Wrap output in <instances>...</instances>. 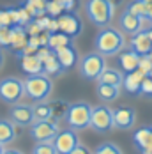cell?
<instances>
[{
	"instance_id": "obj_27",
	"label": "cell",
	"mask_w": 152,
	"mask_h": 154,
	"mask_svg": "<svg viewBox=\"0 0 152 154\" xmlns=\"http://www.w3.org/2000/svg\"><path fill=\"white\" fill-rule=\"evenodd\" d=\"M32 108H34V117H35V121L51 119V106H50V103L35 101V105H32Z\"/></svg>"
},
{
	"instance_id": "obj_10",
	"label": "cell",
	"mask_w": 152,
	"mask_h": 154,
	"mask_svg": "<svg viewBox=\"0 0 152 154\" xmlns=\"http://www.w3.org/2000/svg\"><path fill=\"white\" fill-rule=\"evenodd\" d=\"M57 20H59V30L67 34L69 37H76V35L81 34V21L73 11L62 13Z\"/></svg>"
},
{
	"instance_id": "obj_34",
	"label": "cell",
	"mask_w": 152,
	"mask_h": 154,
	"mask_svg": "<svg viewBox=\"0 0 152 154\" xmlns=\"http://www.w3.org/2000/svg\"><path fill=\"white\" fill-rule=\"evenodd\" d=\"M138 69H140V71H143L145 75H149V73H150V71H152V59H150V55H141V57H140Z\"/></svg>"
},
{
	"instance_id": "obj_40",
	"label": "cell",
	"mask_w": 152,
	"mask_h": 154,
	"mask_svg": "<svg viewBox=\"0 0 152 154\" xmlns=\"http://www.w3.org/2000/svg\"><path fill=\"white\" fill-rule=\"evenodd\" d=\"M145 18L149 20V23H152V4H149V11H147V16Z\"/></svg>"
},
{
	"instance_id": "obj_23",
	"label": "cell",
	"mask_w": 152,
	"mask_h": 154,
	"mask_svg": "<svg viewBox=\"0 0 152 154\" xmlns=\"http://www.w3.org/2000/svg\"><path fill=\"white\" fill-rule=\"evenodd\" d=\"M96 92L97 97L101 101H113L120 96V87H115V85H108V83H99L97 82V87H96Z\"/></svg>"
},
{
	"instance_id": "obj_19",
	"label": "cell",
	"mask_w": 152,
	"mask_h": 154,
	"mask_svg": "<svg viewBox=\"0 0 152 154\" xmlns=\"http://www.w3.org/2000/svg\"><path fill=\"white\" fill-rule=\"evenodd\" d=\"M147 76L143 71H131V73H127L126 76H124V87H126V91L129 94H140V87H141V82H143V78Z\"/></svg>"
},
{
	"instance_id": "obj_30",
	"label": "cell",
	"mask_w": 152,
	"mask_h": 154,
	"mask_svg": "<svg viewBox=\"0 0 152 154\" xmlns=\"http://www.w3.org/2000/svg\"><path fill=\"white\" fill-rule=\"evenodd\" d=\"M127 11L133 13V14H136V16L145 18V16H147V11H149V4L143 2V0H133V2L127 5Z\"/></svg>"
},
{
	"instance_id": "obj_29",
	"label": "cell",
	"mask_w": 152,
	"mask_h": 154,
	"mask_svg": "<svg viewBox=\"0 0 152 154\" xmlns=\"http://www.w3.org/2000/svg\"><path fill=\"white\" fill-rule=\"evenodd\" d=\"M62 13H65V7H64L62 0H48L46 2V14L59 18Z\"/></svg>"
},
{
	"instance_id": "obj_9",
	"label": "cell",
	"mask_w": 152,
	"mask_h": 154,
	"mask_svg": "<svg viewBox=\"0 0 152 154\" xmlns=\"http://www.w3.org/2000/svg\"><path fill=\"white\" fill-rule=\"evenodd\" d=\"M53 145L57 149L59 154H69L73 149H76L80 145V138H78V133L76 129H64V131H59V135L53 140Z\"/></svg>"
},
{
	"instance_id": "obj_20",
	"label": "cell",
	"mask_w": 152,
	"mask_h": 154,
	"mask_svg": "<svg viewBox=\"0 0 152 154\" xmlns=\"http://www.w3.org/2000/svg\"><path fill=\"white\" fill-rule=\"evenodd\" d=\"M99 83H108V85H115V87H122L124 83V75L119 69L113 67H105V71L101 73V76L97 78Z\"/></svg>"
},
{
	"instance_id": "obj_7",
	"label": "cell",
	"mask_w": 152,
	"mask_h": 154,
	"mask_svg": "<svg viewBox=\"0 0 152 154\" xmlns=\"http://www.w3.org/2000/svg\"><path fill=\"white\" fill-rule=\"evenodd\" d=\"M60 128H59V121L53 119H44V121H34L30 126V137L34 142H51L59 135Z\"/></svg>"
},
{
	"instance_id": "obj_4",
	"label": "cell",
	"mask_w": 152,
	"mask_h": 154,
	"mask_svg": "<svg viewBox=\"0 0 152 154\" xmlns=\"http://www.w3.org/2000/svg\"><path fill=\"white\" fill-rule=\"evenodd\" d=\"M106 67V60L105 55L99 51H92L87 53L81 60H80V75L85 80H94L97 82V78L101 76V73Z\"/></svg>"
},
{
	"instance_id": "obj_28",
	"label": "cell",
	"mask_w": 152,
	"mask_h": 154,
	"mask_svg": "<svg viewBox=\"0 0 152 154\" xmlns=\"http://www.w3.org/2000/svg\"><path fill=\"white\" fill-rule=\"evenodd\" d=\"M50 106H51V119L53 121L65 119L67 110H69V103H65V101H51Z\"/></svg>"
},
{
	"instance_id": "obj_32",
	"label": "cell",
	"mask_w": 152,
	"mask_h": 154,
	"mask_svg": "<svg viewBox=\"0 0 152 154\" xmlns=\"http://www.w3.org/2000/svg\"><path fill=\"white\" fill-rule=\"evenodd\" d=\"M94 154H122V151H120L119 145H115V143H111V142H106V143H101V145L96 149Z\"/></svg>"
},
{
	"instance_id": "obj_12",
	"label": "cell",
	"mask_w": 152,
	"mask_h": 154,
	"mask_svg": "<svg viewBox=\"0 0 152 154\" xmlns=\"http://www.w3.org/2000/svg\"><path fill=\"white\" fill-rule=\"evenodd\" d=\"M147 21V18H141V16H136L133 13H129L127 9L120 14V20H119V25H120V30L126 32V34H131L135 35L136 32L143 30V23Z\"/></svg>"
},
{
	"instance_id": "obj_24",
	"label": "cell",
	"mask_w": 152,
	"mask_h": 154,
	"mask_svg": "<svg viewBox=\"0 0 152 154\" xmlns=\"http://www.w3.org/2000/svg\"><path fill=\"white\" fill-rule=\"evenodd\" d=\"M71 39H73V37H69L67 34H64V32H60V30L59 32H50L48 46L55 51V50H59V48L69 46V45H71Z\"/></svg>"
},
{
	"instance_id": "obj_38",
	"label": "cell",
	"mask_w": 152,
	"mask_h": 154,
	"mask_svg": "<svg viewBox=\"0 0 152 154\" xmlns=\"http://www.w3.org/2000/svg\"><path fill=\"white\" fill-rule=\"evenodd\" d=\"M69 154H92V152H90V149H89V147H85V145H81V143H80V145H78L76 149H73Z\"/></svg>"
},
{
	"instance_id": "obj_21",
	"label": "cell",
	"mask_w": 152,
	"mask_h": 154,
	"mask_svg": "<svg viewBox=\"0 0 152 154\" xmlns=\"http://www.w3.org/2000/svg\"><path fill=\"white\" fill-rule=\"evenodd\" d=\"M133 140L138 149L141 151H152V128H141L133 135Z\"/></svg>"
},
{
	"instance_id": "obj_2",
	"label": "cell",
	"mask_w": 152,
	"mask_h": 154,
	"mask_svg": "<svg viewBox=\"0 0 152 154\" xmlns=\"http://www.w3.org/2000/svg\"><path fill=\"white\" fill-rule=\"evenodd\" d=\"M23 83H25V96L32 101H46L53 91V82L44 73L27 76Z\"/></svg>"
},
{
	"instance_id": "obj_5",
	"label": "cell",
	"mask_w": 152,
	"mask_h": 154,
	"mask_svg": "<svg viewBox=\"0 0 152 154\" xmlns=\"http://www.w3.org/2000/svg\"><path fill=\"white\" fill-rule=\"evenodd\" d=\"M90 117H92V106L89 103L80 101V103L69 105L67 115H65V122L73 129H85V128L90 126Z\"/></svg>"
},
{
	"instance_id": "obj_22",
	"label": "cell",
	"mask_w": 152,
	"mask_h": 154,
	"mask_svg": "<svg viewBox=\"0 0 152 154\" xmlns=\"http://www.w3.org/2000/svg\"><path fill=\"white\" fill-rule=\"evenodd\" d=\"M62 71H64L62 64L59 62L55 51H51L44 60H43V73L48 75V76H59V75H62Z\"/></svg>"
},
{
	"instance_id": "obj_42",
	"label": "cell",
	"mask_w": 152,
	"mask_h": 154,
	"mask_svg": "<svg viewBox=\"0 0 152 154\" xmlns=\"http://www.w3.org/2000/svg\"><path fill=\"white\" fill-rule=\"evenodd\" d=\"M147 34H149V37H150V41H152V25L147 29Z\"/></svg>"
},
{
	"instance_id": "obj_11",
	"label": "cell",
	"mask_w": 152,
	"mask_h": 154,
	"mask_svg": "<svg viewBox=\"0 0 152 154\" xmlns=\"http://www.w3.org/2000/svg\"><path fill=\"white\" fill-rule=\"evenodd\" d=\"M9 115H11V121L18 126H32L34 121H35V117H34V108L30 105H25V103H16L13 105L11 108V112H9Z\"/></svg>"
},
{
	"instance_id": "obj_31",
	"label": "cell",
	"mask_w": 152,
	"mask_h": 154,
	"mask_svg": "<svg viewBox=\"0 0 152 154\" xmlns=\"http://www.w3.org/2000/svg\"><path fill=\"white\" fill-rule=\"evenodd\" d=\"M32 154H59V152H57V149L51 142H37Z\"/></svg>"
},
{
	"instance_id": "obj_17",
	"label": "cell",
	"mask_w": 152,
	"mask_h": 154,
	"mask_svg": "<svg viewBox=\"0 0 152 154\" xmlns=\"http://www.w3.org/2000/svg\"><path fill=\"white\" fill-rule=\"evenodd\" d=\"M140 57L135 50H127V51H122L119 53V64H120V69L124 73H131V71H136L138 64H140Z\"/></svg>"
},
{
	"instance_id": "obj_26",
	"label": "cell",
	"mask_w": 152,
	"mask_h": 154,
	"mask_svg": "<svg viewBox=\"0 0 152 154\" xmlns=\"http://www.w3.org/2000/svg\"><path fill=\"white\" fill-rule=\"evenodd\" d=\"M46 2L48 0H27L25 9L30 13L32 18L43 16V14H46Z\"/></svg>"
},
{
	"instance_id": "obj_25",
	"label": "cell",
	"mask_w": 152,
	"mask_h": 154,
	"mask_svg": "<svg viewBox=\"0 0 152 154\" xmlns=\"http://www.w3.org/2000/svg\"><path fill=\"white\" fill-rule=\"evenodd\" d=\"M16 138V129L14 124L11 121H5V119H0V143H11Z\"/></svg>"
},
{
	"instance_id": "obj_18",
	"label": "cell",
	"mask_w": 152,
	"mask_h": 154,
	"mask_svg": "<svg viewBox=\"0 0 152 154\" xmlns=\"http://www.w3.org/2000/svg\"><path fill=\"white\" fill-rule=\"evenodd\" d=\"M11 30H13L11 48H13V51L18 53V51H21L23 48L27 46V43H29V34H27V29H25L23 25H13Z\"/></svg>"
},
{
	"instance_id": "obj_15",
	"label": "cell",
	"mask_w": 152,
	"mask_h": 154,
	"mask_svg": "<svg viewBox=\"0 0 152 154\" xmlns=\"http://www.w3.org/2000/svg\"><path fill=\"white\" fill-rule=\"evenodd\" d=\"M131 50H135L138 55H149L152 51V41L147 30H140L131 39Z\"/></svg>"
},
{
	"instance_id": "obj_41",
	"label": "cell",
	"mask_w": 152,
	"mask_h": 154,
	"mask_svg": "<svg viewBox=\"0 0 152 154\" xmlns=\"http://www.w3.org/2000/svg\"><path fill=\"white\" fill-rule=\"evenodd\" d=\"M4 154H23L21 151H18V149H5Z\"/></svg>"
},
{
	"instance_id": "obj_35",
	"label": "cell",
	"mask_w": 152,
	"mask_h": 154,
	"mask_svg": "<svg viewBox=\"0 0 152 154\" xmlns=\"http://www.w3.org/2000/svg\"><path fill=\"white\" fill-rule=\"evenodd\" d=\"M25 29H27V34H29V35H39L41 32H44L41 27H39V23L35 21V18H34V20H30V21L25 25Z\"/></svg>"
},
{
	"instance_id": "obj_36",
	"label": "cell",
	"mask_w": 152,
	"mask_h": 154,
	"mask_svg": "<svg viewBox=\"0 0 152 154\" xmlns=\"http://www.w3.org/2000/svg\"><path fill=\"white\" fill-rule=\"evenodd\" d=\"M140 94H145V96H152V76H147L143 78L141 82V87H140Z\"/></svg>"
},
{
	"instance_id": "obj_45",
	"label": "cell",
	"mask_w": 152,
	"mask_h": 154,
	"mask_svg": "<svg viewBox=\"0 0 152 154\" xmlns=\"http://www.w3.org/2000/svg\"><path fill=\"white\" fill-rule=\"evenodd\" d=\"M149 55H150V59H152V51H150V53H149Z\"/></svg>"
},
{
	"instance_id": "obj_33",
	"label": "cell",
	"mask_w": 152,
	"mask_h": 154,
	"mask_svg": "<svg viewBox=\"0 0 152 154\" xmlns=\"http://www.w3.org/2000/svg\"><path fill=\"white\" fill-rule=\"evenodd\" d=\"M13 30L11 27H0V48H11Z\"/></svg>"
},
{
	"instance_id": "obj_43",
	"label": "cell",
	"mask_w": 152,
	"mask_h": 154,
	"mask_svg": "<svg viewBox=\"0 0 152 154\" xmlns=\"http://www.w3.org/2000/svg\"><path fill=\"white\" fill-rule=\"evenodd\" d=\"M4 151H5L4 149V143H0V154H4Z\"/></svg>"
},
{
	"instance_id": "obj_39",
	"label": "cell",
	"mask_w": 152,
	"mask_h": 154,
	"mask_svg": "<svg viewBox=\"0 0 152 154\" xmlns=\"http://www.w3.org/2000/svg\"><path fill=\"white\" fill-rule=\"evenodd\" d=\"M76 2H78V0H62V4H64L65 11H73V9L76 7Z\"/></svg>"
},
{
	"instance_id": "obj_1",
	"label": "cell",
	"mask_w": 152,
	"mask_h": 154,
	"mask_svg": "<svg viewBox=\"0 0 152 154\" xmlns=\"http://www.w3.org/2000/svg\"><path fill=\"white\" fill-rule=\"evenodd\" d=\"M124 46H126L124 34L113 27H105L96 37V50L103 53L105 57L119 55L124 50Z\"/></svg>"
},
{
	"instance_id": "obj_13",
	"label": "cell",
	"mask_w": 152,
	"mask_h": 154,
	"mask_svg": "<svg viewBox=\"0 0 152 154\" xmlns=\"http://www.w3.org/2000/svg\"><path fill=\"white\" fill-rule=\"evenodd\" d=\"M136 122V112L129 106H122L113 110V128L119 129H129Z\"/></svg>"
},
{
	"instance_id": "obj_44",
	"label": "cell",
	"mask_w": 152,
	"mask_h": 154,
	"mask_svg": "<svg viewBox=\"0 0 152 154\" xmlns=\"http://www.w3.org/2000/svg\"><path fill=\"white\" fill-rule=\"evenodd\" d=\"M149 76H152V71H150V73H149Z\"/></svg>"
},
{
	"instance_id": "obj_14",
	"label": "cell",
	"mask_w": 152,
	"mask_h": 154,
	"mask_svg": "<svg viewBox=\"0 0 152 154\" xmlns=\"http://www.w3.org/2000/svg\"><path fill=\"white\" fill-rule=\"evenodd\" d=\"M20 67L29 76H32V75H41L43 73V60L35 53H32V55H21L20 57Z\"/></svg>"
},
{
	"instance_id": "obj_8",
	"label": "cell",
	"mask_w": 152,
	"mask_h": 154,
	"mask_svg": "<svg viewBox=\"0 0 152 154\" xmlns=\"http://www.w3.org/2000/svg\"><path fill=\"white\" fill-rule=\"evenodd\" d=\"M90 128L97 133H106L113 128V110H110L105 105L92 106V117H90Z\"/></svg>"
},
{
	"instance_id": "obj_3",
	"label": "cell",
	"mask_w": 152,
	"mask_h": 154,
	"mask_svg": "<svg viewBox=\"0 0 152 154\" xmlns=\"http://www.w3.org/2000/svg\"><path fill=\"white\" fill-rule=\"evenodd\" d=\"M85 11H87V16L94 25L105 29L110 25V21L113 18L115 5L110 0H87Z\"/></svg>"
},
{
	"instance_id": "obj_37",
	"label": "cell",
	"mask_w": 152,
	"mask_h": 154,
	"mask_svg": "<svg viewBox=\"0 0 152 154\" xmlns=\"http://www.w3.org/2000/svg\"><path fill=\"white\" fill-rule=\"evenodd\" d=\"M48 32H59V20L57 18H50V23H48Z\"/></svg>"
},
{
	"instance_id": "obj_16",
	"label": "cell",
	"mask_w": 152,
	"mask_h": 154,
	"mask_svg": "<svg viewBox=\"0 0 152 154\" xmlns=\"http://www.w3.org/2000/svg\"><path fill=\"white\" fill-rule=\"evenodd\" d=\"M55 55H57V59H59V62L62 64L64 69L74 67L76 62H78V51H76V48L73 46V45L55 50Z\"/></svg>"
},
{
	"instance_id": "obj_6",
	"label": "cell",
	"mask_w": 152,
	"mask_h": 154,
	"mask_svg": "<svg viewBox=\"0 0 152 154\" xmlns=\"http://www.w3.org/2000/svg\"><path fill=\"white\" fill-rule=\"evenodd\" d=\"M25 97V83L23 80L16 76H5L0 80V99L9 103V105H16Z\"/></svg>"
}]
</instances>
